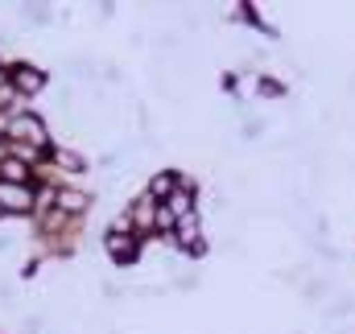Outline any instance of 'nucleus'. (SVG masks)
<instances>
[{"label":"nucleus","instance_id":"nucleus-7","mask_svg":"<svg viewBox=\"0 0 355 334\" xmlns=\"http://www.w3.org/2000/svg\"><path fill=\"white\" fill-rule=\"evenodd\" d=\"M54 202H58V211H83V206H87V194H79V190H58Z\"/></svg>","mask_w":355,"mask_h":334},{"label":"nucleus","instance_id":"nucleus-8","mask_svg":"<svg viewBox=\"0 0 355 334\" xmlns=\"http://www.w3.org/2000/svg\"><path fill=\"white\" fill-rule=\"evenodd\" d=\"M107 252H112L116 260H132V240H128L124 231H112V236H107Z\"/></svg>","mask_w":355,"mask_h":334},{"label":"nucleus","instance_id":"nucleus-4","mask_svg":"<svg viewBox=\"0 0 355 334\" xmlns=\"http://www.w3.org/2000/svg\"><path fill=\"white\" fill-rule=\"evenodd\" d=\"M166 211L174 215V219H186V215H194V198H190V190L182 186V190H174L170 198H166Z\"/></svg>","mask_w":355,"mask_h":334},{"label":"nucleus","instance_id":"nucleus-3","mask_svg":"<svg viewBox=\"0 0 355 334\" xmlns=\"http://www.w3.org/2000/svg\"><path fill=\"white\" fill-rule=\"evenodd\" d=\"M157 198L153 194H145V198H137V206H132V223L141 227V231H149V227H157Z\"/></svg>","mask_w":355,"mask_h":334},{"label":"nucleus","instance_id":"nucleus-1","mask_svg":"<svg viewBox=\"0 0 355 334\" xmlns=\"http://www.w3.org/2000/svg\"><path fill=\"white\" fill-rule=\"evenodd\" d=\"M8 137H12V141H29V149H33V145H46V128H42V120H33V116H12V120H8Z\"/></svg>","mask_w":355,"mask_h":334},{"label":"nucleus","instance_id":"nucleus-10","mask_svg":"<svg viewBox=\"0 0 355 334\" xmlns=\"http://www.w3.org/2000/svg\"><path fill=\"white\" fill-rule=\"evenodd\" d=\"M170 194H174V173H162L153 182V198H170Z\"/></svg>","mask_w":355,"mask_h":334},{"label":"nucleus","instance_id":"nucleus-5","mask_svg":"<svg viewBox=\"0 0 355 334\" xmlns=\"http://www.w3.org/2000/svg\"><path fill=\"white\" fill-rule=\"evenodd\" d=\"M12 87H17L21 95H33V91H42V75L29 71V67H17V71H12Z\"/></svg>","mask_w":355,"mask_h":334},{"label":"nucleus","instance_id":"nucleus-2","mask_svg":"<svg viewBox=\"0 0 355 334\" xmlns=\"http://www.w3.org/2000/svg\"><path fill=\"white\" fill-rule=\"evenodd\" d=\"M29 206H33V190L0 182V211H29Z\"/></svg>","mask_w":355,"mask_h":334},{"label":"nucleus","instance_id":"nucleus-11","mask_svg":"<svg viewBox=\"0 0 355 334\" xmlns=\"http://www.w3.org/2000/svg\"><path fill=\"white\" fill-rule=\"evenodd\" d=\"M0 161H4V153H0Z\"/></svg>","mask_w":355,"mask_h":334},{"label":"nucleus","instance_id":"nucleus-6","mask_svg":"<svg viewBox=\"0 0 355 334\" xmlns=\"http://www.w3.org/2000/svg\"><path fill=\"white\" fill-rule=\"evenodd\" d=\"M0 173H4V182H12V186H21V182L29 177V169H25L21 157H4V161H0Z\"/></svg>","mask_w":355,"mask_h":334},{"label":"nucleus","instance_id":"nucleus-9","mask_svg":"<svg viewBox=\"0 0 355 334\" xmlns=\"http://www.w3.org/2000/svg\"><path fill=\"white\" fill-rule=\"evenodd\" d=\"M178 240H182L186 248H198V223H194V215L178 219Z\"/></svg>","mask_w":355,"mask_h":334}]
</instances>
